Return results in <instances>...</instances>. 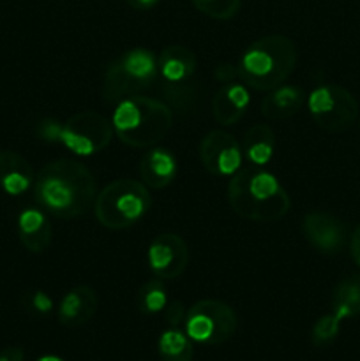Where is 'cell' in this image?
<instances>
[{"label": "cell", "mask_w": 360, "mask_h": 361, "mask_svg": "<svg viewBox=\"0 0 360 361\" xmlns=\"http://www.w3.org/2000/svg\"><path fill=\"white\" fill-rule=\"evenodd\" d=\"M159 76L166 83L179 87L186 83L196 73V55L186 46H168L157 56Z\"/></svg>", "instance_id": "cell-17"}, {"label": "cell", "mask_w": 360, "mask_h": 361, "mask_svg": "<svg viewBox=\"0 0 360 361\" xmlns=\"http://www.w3.org/2000/svg\"><path fill=\"white\" fill-rule=\"evenodd\" d=\"M94 204L99 224L108 229H126L147 215L152 197L145 183L120 178L108 183L97 194Z\"/></svg>", "instance_id": "cell-5"}, {"label": "cell", "mask_w": 360, "mask_h": 361, "mask_svg": "<svg viewBox=\"0 0 360 361\" xmlns=\"http://www.w3.org/2000/svg\"><path fill=\"white\" fill-rule=\"evenodd\" d=\"M18 236L28 252L42 254L48 250L53 238V228L44 212L27 208L18 215Z\"/></svg>", "instance_id": "cell-14"}, {"label": "cell", "mask_w": 360, "mask_h": 361, "mask_svg": "<svg viewBox=\"0 0 360 361\" xmlns=\"http://www.w3.org/2000/svg\"><path fill=\"white\" fill-rule=\"evenodd\" d=\"M236 76H240L239 67L232 66V63H222V66H219L217 69H215V78H217V81H221V83H232Z\"/></svg>", "instance_id": "cell-29"}, {"label": "cell", "mask_w": 360, "mask_h": 361, "mask_svg": "<svg viewBox=\"0 0 360 361\" xmlns=\"http://www.w3.org/2000/svg\"><path fill=\"white\" fill-rule=\"evenodd\" d=\"M97 185L81 162L60 159L44 166L34 182L39 207L53 217L74 219L87 214L95 203Z\"/></svg>", "instance_id": "cell-1"}, {"label": "cell", "mask_w": 360, "mask_h": 361, "mask_svg": "<svg viewBox=\"0 0 360 361\" xmlns=\"http://www.w3.org/2000/svg\"><path fill=\"white\" fill-rule=\"evenodd\" d=\"M339 328H341V319L335 314H327V316L320 317L311 330V342L314 348H325V345L332 344L337 338Z\"/></svg>", "instance_id": "cell-25"}, {"label": "cell", "mask_w": 360, "mask_h": 361, "mask_svg": "<svg viewBox=\"0 0 360 361\" xmlns=\"http://www.w3.org/2000/svg\"><path fill=\"white\" fill-rule=\"evenodd\" d=\"M332 314L348 319L360 314V277H349L339 282L332 296Z\"/></svg>", "instance_id": "cell-21"}, {"label": "cell", "mask_w": 360, "mask_h": 361, "mask_svg": "<svg viewBox=\"0 0 360 361\" xmlns=\"http://www.w3.org/2000/svg\"><path fill=\"white\" fill-rule=\"evenodd\" d=\"M349 249H352V256L355 259V263L360 267V224L356 226V229L352 235V242H349Z\"/></svg>", "instance_id": "cell-31"}, {"label": "cell", "mask_w": 360, "mask_h": 361, "mask_svg": "<svg viewBox=\"0 0 360 361\" xmlns=\"http://www.w3.org/2000/svg\"><path fill=\"white\" fill-rule=\"evenodd\" d=\"M157 76V59L154 53L145 48L129 49L106 69L102 83L104 101L120 102L131 95H138L150 87Z\"/></svg>", "instance_id": "cell-6"}, {"label": "cell", "mask_w": 360, "mask_h": 361, "mask_svg": "<svg viewBox=\"0 0 360 361\" xmlns=\"http://www.w3.org/2000/svg\"><path fill=\"white\" fill-rule=\"evenodd\" d=\"M157 351L162 361H193L194 345L187 334L179 328H169L159 337Z\"/></svg>", "instance_id": "cell-22"}, {"label": "cell", "mask_w": 360, "mask_h": 361, "mask_svg": "<svg viewBox=\"0 0 360 361\" xmlns=\"http://www.w3.org/2000/svg\"><path fill=\"white\" fill-rule=\"evenodd\" d=\"M35 361H64V360L60 358V356H55V355H44Z\"/></svg>", "instance_id": "cell-33"}, {"label": "cell", "mask_w": 360, "mask_h": 361, "mask_svg": "<svg viewBox=\"0 0 360 361\" xmlns=\"http://www.w3.org/2000/svg\"><path fill=\"white\" fill-rule=\"evenodd\" d=\"M306 102L302 88L293 85H279L261 101V113L268 120H284L296 115Z\"/></svg>", "instance_id": "cell-19"}, {"label": "cell", "mask_w": 360, "mask_h": 361, "mask_svg": "<svg viewBox=\"0 0 360 361\" xmlns=\"http://www.w3.org/2000/svg\"><path fill=\"white\" fill-rule=\"evenodd\" d=\"M60 126H62V123H59L56 120H44V122L39 123V136L44 141H48V143H56Z\"/></svg>", "instance_id": "cell-28"}, {"label": "cell", "mask_w": 360, "mask_h": 361, "mask_svg": "<svg viewBox=\"0 0 360 361\" xmlns=\"http://www.w3.org/2000/svg\"><path fill=\"white\" fill-rule=\"evenodd\" d=\"M275 152V134L267 123H256L244 136L242 154L251 166H267Z\"/></svg>", "instance_id": "cell-20"}, {"label": "cell", "mask_w": 360, "mask_h": 361, "mask_svg": "<svg viewBox=\"0 0 360 361\" xmlns=\"http://www.w3.org/2000/svg\"><path fill=\"white\" fill-rule=\"evenodd\" d=\"M242 157L239 141L224 130H210L200 143L201 164L215 176L235 175L242 168Z\"/></svg>", "instance_id": "cell-10"}, {"label": "cell", "mask_w": 360, "mask_h": 361, "mask_svg": "<svg viewBox=\"0 0 360 361\" xmlns=\"http://www.w3.org/2000/svg\"><path fill=\"white\" fill-rule=\"evenodd\" d=\"M0 361H25V353L21 348H6L0 351Z\"/></svg>", "instance_id": "cell-30"}, {"label": "cell", "mask_w": 360, "mask_h": 361, "mask_svg": "<svg viewBox=\"0 0 360 361\" xmlns=\"http://www.w3.org/2000/svg\"><path fill=\"white\" fill-rule=\"evenodd\" d=\"M148 268L161 281H173L184 274L189 263V249L175 233H164L152 240L147 252Z\"/></svg>", "instance_id": "cell-11"}, {"label": "cell", "mask_w": 360, "mask_h": 361, "mask_svg": "<svg viewBox=\"0 0 360 361\" xmlns=\"http://www.w3.org/2000/svg\"><path fill=\"white\" fill-rule=\"evenodd\" d=\"M99 307L97 293L90 286H78L66 293L59 305V321L62 326L78 328L95 316Z\"/></svg>", "instance_id": "cell-13"}, {"label": "cell", "mask_w": 360, "mask_h": 361, "mask_svg": "<svg viewBox=\"0 0 360 361\" xmlns=\"http://www.w3.org/2000/svg\"><path fill=\"white\" fill-rule=\"evenodd\" d=\"M113 133L133 148L159 143L173 126L172 109L157 99L131 95L116 104L112 118Z\"/></svg>", "instance_id": "cell-3"}, {"label": "cell", "mask_w": 360, "mask_h": 361, "mask_svg": "<svg viewBox=\"0 0 360 361\" xmlns=\"http://www.w3.org/2000/svg\"><path fill=\"white\" fill-rule=\"evenodd\" d=\"M194 7L212 20H232L240 11L242 0H193Z\"/></svg>", "instance_id": "cell-24"}, {"label": "cell", "mask_w": 360, "mask_h": 361, "mask_svg": "<svg viewBox=\"0 0 360 361\" xmlns=\"http://www.w3.org/2000/svg\"><path fill=\"white\" fill-rule=\"evenodd\" d=\"M251 104V95L246 85L224 83L212 99L214 118L222 126H233L239 122Z\"/></svg>", "instance_id": "cell-16"}, {"label": "cell", "mask_w": 360, "mask_h": 361, "mask_svg": "<svg viewBox=\"0 0 360 361\" xmlns=\"http://www.w3.org/2000/svg\"><path fill=\"white\" fill-rule=\"evenodd\" d=\"M35 176L30 162L20 154L0 150V189L9 196H21L34 187Z\"/></svg>", "instance_id": "cell-15"}, {"label": "cell", "mask_w": 360, "mask_h": 361, "mask_svg": "<svg viewBox=\"0 0 360 361\" xmlns=\"http://www.w3.org/2000/svg\"><path fill=\"white\" fill-rule=\"evenodd\" d=\"M179 173L175 155L166 148H152L143 155L140 162L141 180L150 189H164Z\"/></svg>", "instance_id": "cell-18"}, {"label": "cell", "mask_w": 360, "mask_h": 361, "mask_svg": "<svg viewBox=\"0 0 360 361\" xmlns=\"http://www.w3.org/2000/svg\"><path fill=\"white\" fill-rule=\"evenodd\" d=\"M228 201L236 215L254 222L279 221L292 204L277 176L260 166L240 168L232 176Z\"/></svg>", "instance_id": "cell-2"}, {"label": "cell", "mask_w": 360, "mask_h": 361, "mask_svg": "<svg viewBox=\"0 0 360 361\" xmlns=\"http://www.w3.org/2000/svg\"><path fill=\"white\" fill-rule=\"evenodd\" d=\"M112 137L113 126L108 118L94 111H81L60 126L56 143H62L73 154L90 157L104 150Z\"/></svg>", "instance_id": "cell-9"}, {"label": "cell", "mask_w": 360, "mask_h": 361, "mask_svg": "<svg viewBox=\"0 0 360 361\" xmlns=\"http://www.w3.org/2000/svg\"><path fill=\"white\" fill-rule=\"evenodd\" d=\"M157 2L159 0H127V4H129L133 9H138V11L152 9V7H154Z\"/></svg>", "instance_id": "cell-32"}, {"label": "cell", "mask_w": 360, "mask_h": 361, "mask_svg": "<svg viewBox=\"0 0 360 361\" xmlns=\"http://www.w3.org/2000/svg\"><path fill=\"white\" fill-rule=\"evenodd\" d=\"M296 48L286 35H267L254 41L244 51L239 73L244 83L256 90H274L293 73Z\"/></svg>", "instance_id": "cell-4"}, {"label": "cell", "mask_w": 360, "mask_h": 361, "mask_svg": "<svg viewBox=\"0 0 360 361\" xmlns=\"http://www.w3.org/2000/svg\"><path fill=\"white\" fill-rule=\"evenodd\" d=\"M30 305L35 312L48 314V312H52V309H53V300L48 293L35 291L30 298Z\"/></svg>", "instance_id": "cell-27"}, {"label": "cell", "mask_w": 360, "mask_h": 361, "mask_svg": "<svg viewBox=\"0 0 360 361\" xmlns=\"http://www.w3.org/2000/svg\"><path fill=\"white\" fill-rule=\"evenodd\" d=\"M307 242L323 254H337L346 242V229L339 219L325 212H309L304 217Z\"/></svg>", "instance_id": "cell-12"}, {"label": "cell", "mask_w": 360, "mask_h": 361, "mask_svg": "<svg viewBox=\"0 0 360 361\" xmlns=\"http://www.w3.org/2000/svg\"><path fill=\"white\" fill-rule=\"evenodd\" d=\"M314 122L328 133H344L359 116V102L352 92L339 85H321L307 99Z\"/></svg>", "instance_id": "cell-8"}, {"label": "cell", "mask_w": 360, "mask_h": 361, "mask_svg": "<svg viewBox=\"0 0 360 361\" xmlns=\"http://www.w3.org/2000/svg\"><path fill=\"white\" fill-rule=\"evenodd\" d=\"M136 305L138 310L145 316L162 312L168 305V293H166L164 282L161 279H154L141 286L136 295Z\"/></svg>", "instance_id": "cell-23"}, {"label": "cell", "mask_w": 360, "mask_h": 361, "mask_svg": "<svg viewBox=\"0 0 360 361\" xmlns=\"http://www.w3.org/2000/svg\"><path fill=\"white\" fill-rule=\"evenodd\" d=\"M186 334L193 342L217 345L235 335L239 319L228 303L219 300H200L186 316Z\"/></svg>", "instance_id": "cell-7"}, {"label": "cell", "mask_w": 360, "mask_h": 361, "mask_svg": "<svg viewBox=\"0 0 360 361\" xmlns=\"http://www.w3.org/2000/svg\"><path fill=\"white\" fill-rule=\"evenodd\" d=\"M187 312L184 310L182 302H173L166 305L164 309V321L168 323L169 328H180L186 323Z\"/></svg>", "instance_id": "cell-26"}]
</instances>
